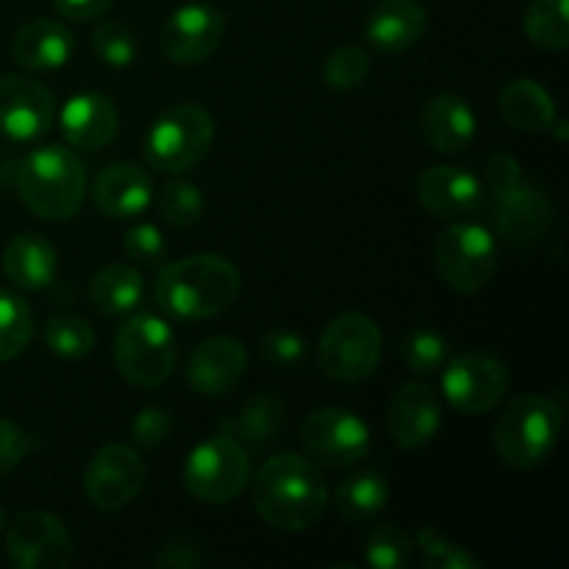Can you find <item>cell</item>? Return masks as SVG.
<instances>
[{
  "mask_svg": "<svg viewBox=\"0 0 569 569\" xmlns=\"http://www.w3.org/2000/svg\"><path fill=\"white\" fill-rule=\"evenodd\" d=\"M156 565L172 569H192L203 565V559H200V553L192 545H167L159 559H156Z\"/></svg>",
  "mask_w": 569,
  "mask_h": 569,
  "instance_id": "cell-45",
  "label": "cell"
},
{
  "mask_svg": "<svg viewBox=\"0 0 569 569\" xmlns=\"http://www.w3.org/2000/svg\"><path fill=\"white\" fill-rule=\"evenodd\" d=\"M306 353H309L306 339L298 331H289V328H272L261 339V356L276 370H292L306 359Z\"/></svg>",
  "mask_w": 569,
  "mask_h": 569,
  "instance_id": "cell-40",
  "label": "cell"
},
{
  "mask_svg": "<svg viewBox=\"0 0 569 569\" xmlns=\"http://www.w3.org/2000/svg\"><path fill=\"white\" fill-rule=\"evenodd\" d=\"M6 553L17 569H67L76 545L59 517L26 511L6 531Z\"/></svg>",
  "mask_w": 569,
  "mask_h": 569,
  "instance_id": "cell-13",
  "label": "cell"
},
{
  "mask_svg": "<svg viewBox=\"0 0 569 569\" xmlns=\"http://www.w3.org/2000/svg\"><path fill=\"white\" fill-rule=\"evenodd\" d=\"M44 345L61 359H87L94 350V328L78 315H56L44 326Z\"/></svg>",
  "mask_w": 569,
  "mask_h": 569,
  "instance_id": "cell-32",
  "label": "cell"
},
{
  "mask_svg": "<svg viewBox=\"0 0 569 569\" xmlns=\"http://www.w3.org/2000/svg\"><path fill=\"white\" fill-rule=\"evenodd\" d=\"M144 478L148 470L137 450L128 445H106L89 459L83 472V492L94 509L111 515L137 500Z\"/></svg>",
  "mask_w": 569,
  "mask_h": 569,
  "instance_id": "cell-12",
  "label": "cell"
},
{
  "mask_svg": "<svg viewBox=\"0 0 569 569\" xmlns=\"http://www.w3.org/2000/svg\"><path fill=\"white\" fill-rule=\"evenodd\" d=\"M56 11L72 22H94L109 11L111 0H53Z\"/></svg>",
  "mask_w": 569,
  "mask_h": 569,
  "instance_id": "cell-44",
  "label": "cell"
},
{
  "mask_svg": "<svg viewBox=\"0 0 569 569\" xmlns=\"http://www.w3.org/2000/svg\"><path fill=\"white\" fill-rule=\"evenodd\" d=\"M159 211L172 228H189L203 214V194L189 181H170L159 192Z\"/></svg>",
  "mask_w": 569,
  "mask_h": 569,
  "instance_id": "cell-35",
  "label": "cell"
},
{
  "mask_svg": "<svg viewBox=\"0 0 569 569\" xmlns=\"http://www.w3.org/2000/svg\"><path fill=\"white\" fill-rule=\"evenodd\" d=\"M17 192L42 220H72L87 198V167L70 148L44 144L17 164Z\"/></svg>",
  "mask_w": 569,
  "mask_h": 569,
  "instance_id": "cell-3",
  "label": "cell"
},
{
  "mask_svg": "<svg viewBox=\"0 0 569 569\" xmlns=\"http://www.w3.org/2000/svg\"><path fill=\"white\" fill-rule=\"evenodd\" d=\"M420 126L428 148H433L437 153L453 156L470 148V142L476 139L478 122L476 111L461 94L442 92L428 100L426 109H422Z\"/></svg>",
  "mask_w": 569,
  "mask_h": 569,
  "instance_id": "cell-23",
  "label": "cell"
},
{
  "mask_svg": "<svg viewBox=\"0 0 569 569\" xmlns=\"http://www.w3.org/2000/svg\"><path fill=\"white\" fill-rule=\"evenodd\" d=\"M565 411L542 395H522L511 400L495 422V450L515 470H533L559 445Z\"/></svg>",
  "mask_w": 569,
  "mask_h": 569,
  "instance_id": "cell-4",
  "label": "cell"
},
{
  "mask_svg": "<svg viewBox=\"0 0 569 569\" xmlns=\"http://www.w3.org/2000/svg\"><path fill=\"white\" fill-rule=\"evenodd\" d=\"M367 76H370V53L359 44L337 48L326 59V67H322V78L337 92H350V89L361 87Z\"/></svg>",
  "mask_w": 569,
  "mask_h": 569,
  "instance_id": "cell-34",
  "label": "cell"
},
{
  "mask_svg": "<svg viewBox=\"0 0 569 569\" xmlns=\"http://www.w3.org/2000/svg\"><path fill=\"white\" fill-rule=\"evenodd\" d=\"M569 0H531L526 11V26L528 39L542 50H567L569 44V14H567Z\"/></svg>",
  "mask_w": 569,
  "mask_h": 569,
  "instance_id": "cell-30",
  "label": "cell"
},
{
  "mask_svg": "<svg viewBox=\"0 0 569 569\" xmlns=\"http://www.w3.org/2000/svg\"><path fill=\"white\" fill-rule=\"evenodd\" d=\"M283 428H287V406L270 392L253 395L237 415H228L220 420L222 437L239 442L248 453L278 442Z\"/></svg>",
  "mask_w": 569,
  "mask_h": 569,
  "instance_id": "cell-25",
  "label": "cell"
},
{
  "mask_svg": "<svg viewBox=\"0 0 569 569\" xmlns=\"http://www.w3.org/2000/svg\"><path fill=\"white\" fill-rule=\"evenodd\" d=\"M59 126L67 142L72 148H81L94 153L114 142L120 131V111L114 100L100 92H81L72 94L59 111Z\"/></svg>",
  "mask_w": 569,
  "mask_h": 569,
  "instance_id": "cell-20",
  "label": "cell"
},
{
  "mask_svg": "<svg viewBox=\"0 0 569 569\" xmlns=\"http://www.w3.org/2000/svg\"><path fill=\"white\" fill-rule=\"evenodd\" d=\"M250 481V453L228 437L200 442L183 465V487L206 506H226L244 492Z\"/></svg>",
  "mask_w": 569,
  "mask_h": 569,
  "instance_id": "cell-8",
  "label": "cell"
},
{
  "mask_svg": "<svg viewBox=\"0 0 569 569\" xmlns=\"http://www.w3.org/2000/svg\"><path fill=\"white\" fill-rule=\"evenodd\" d=\"M72 50H76L72 31L64 22L50 20V17L26 22L11 42V56H14L17 64L37 72L64 67L72 59Z\"/></svg>",
  "mask_w": 569,
  "mask_h": 569,
  "instance_id": "cell-24",
  "label": "cell"
},
{
  "mask_svg": "<svg viewBox=\"0 0 569 569\" xmlns=\"http://www.w3.org/2000/svg\"><path fill=\"white\" fill-rule=\"evenodd\" d=\"M120 376L139 389H159L176 372V333L161 317L133 315L114 333Z\"/></svg>",
  "mask_w": 569,
  "mask_h": 569,
  "instance_id": "cell-6",
  "label": "cell"
},
{
  "mask_svg": "<svg viewBox=\"0 0 569 569\" xmlns=\"http://www.w3.org/2000/svg\"><path fill=\"white\" fill-rule=\"evenodd\" d=\"M144 298L142 272L128 264H109L89 281V303L106 317H120L139 309Z\"/></svg>",
  "mask_w": 569,
  "mask_h": 569,
  "instance_id": "cell-28",
  "label": "cell"
},
{
  "mask_svg": "<svg viewBox=\"0 0 569 569\" xmlns=\"http://www.w3.org/2000/svg\"><path fill=\"white\" fill-rule=\"evenodd\" d=\"M492 206L498 237L509 248H533L553 226V203L545 189L528 178L492 194Z\"/></svg>",
  "mask_w": 569,
  "mask_h": 569,
  "instance_id": "cell-16",
  "label": "cell"
},
{
  "mask_svg": "<svg viewBox=\"0 0 569 569\" xmlns=\"http://www.w3.org/2000/svg\"><path fill=\"white\" fill-rule=\"evenodd\" d=\"M383 333L372 317L348 311L331 320L320 337V367L339 383H359L378 370Z\"/></svg>",
  "mask_w": 569,
  "mask_h": 569,
  "instance_id": "cell-7",
  "label": "cell"
},
{
  "mask_svg": "<svg viewBox=\"0 0 569 569\" xmlns=\"http://www.w3.org/2000/svg\"><path fill=\"white\" fill-rule=\"evenodd\" d=\"M417 548L422 550V561L428 569H481V561L467 553L461 545L450 542L437 528L417 531Z\"/></svg>",
  "mask_w": 569,
  "mask_h": 569,
  "instance_id": "cell-37",
  "label": "cell"
},
{
  "mask_svg": "<svg viewBox=\"0 0 569 569\" xmlns=\"http://www.w3.org/2000/svg\"><path fill=\"white\" fill-rule=\"evenodd\" d=\"M389 481L376 470L356 472L337 487V511L342 520L365 522L389 503Z\"/></svg>",
  "mask_w": 569,
  "mask_h": 569,
  "instance_id": "cell-29",
  "label": "cell"
},
{
  "mask_svg": "<svg viewBox=\"0 0 569 569\" xmlns=\"http://www.w3.org/2000/svg\"><path fill=\"white\" fill-rule=\"evenodd\" d=\"M94 209L111 220L142 214L153 200V178L144 167L120 161L109 164L92 183Z\"/></svg>",
  "mask_w": 569,
  "mask_h": 569,
  "instance_id": "cell-21",
  "label": "cell"
},
{
  "mask_svg": "<svg viewBox=\"0 0 569 569\" xmlns=\"http://www.w3.org/2000/svg\"><path fill=\"white\" fill-rule=\"evenodd\" d=\"M500 114L515 131L539 133L553 126L556 103L553 94L533 78H517L506 83L500 92Z\"/></svg>",
  "mask_w": 569,
  "mask_h": 569,
  "instance_id": "cell-27",
  "label": "cell"
},
{
  "mask_svg": "<svg viewBox=\"0 0 569 569\" xmlns=\"http://www.w3.org/2000/svg\"><path fill=\"white\" fill-rule=\"evenodd\" d=\"M387 428L395 445H400L403 450L428 445L442 428L439 395L428 383H406V387H400L387 409Z\"/></svg>",
  "mask_w": 569,
  "mask_h": 569,
  "instance_id": "cell-19",
  "label": "cell"
},
{
  "mask_svg": "<svg viewBox=\"0 0 569 569\" xmlns=\"http://www.w3.org/2000/svg\"><path fill=\"white\" fill-rule=\"evenodd\" d=\"M226 37V14L209 3H187L170 14L161 28V53L172 64H203L217 53Z\"/></svg>",
  "mask_w": 569,
  "mask_h": 569,
  "instance_id": "cell-15",
  "label": "cell"
},
{
  "mask_svg": "<svg viewBox=\"0 0 569 569\" xmlns=\"http://www.w3.org/2000/svg\"><path fill=\"white\" fill-rule=\"evenodd\" d=\"M253 503L267 526L289 533L309 531L328 509V483L303 456H272L253 481Z\"/></svg>",
  "mask_w": 569,
  "mask_h": 569,
  "instance_id": "cell-2",
  "label": "cell"
},
{
  "mask_svg": "<svg viewBox=\"0 0 569 569\" xmlns=\"http://www.w3.org/2000/svg\"><path fill=\"white\" fill-rule=\"evenodd\" d=\"M56 98L28 76H0V133L11 142H37L53 128Z\"/></svg>",
  "mask_w": 569,
  "mask_h": 569,
  "instance_id": "cell-14",
  "label": "cell"
},
{
  "mask_svg": "<svg viewBox=\"0 0 569 569\" xmlns=\"http://www.w3.org/2000/svg\"><path fill=\"white\" fill-rule=\"evenodd\" d=\"M242 292L237 264L220 253H194L161 267L156 303L178 322H200L231 309Z\"/></svg>",
  "mask_w": 569,
  "mask_h": 569,
  "instance_id": "cell-1",
  "label": "cell"
},
{
  "mask_svg": "<svg viewBox=\"0 0 569 569\" xmlns=\"http://www.w3.org/2000/svg\"><path fill=\"white\" fill-rule=\"evenodd\" d=\"M306 453L322 467L348 470L367 459L372 448L370 426L348 409H317L300 426Z\"/></svg>",
  "mask_w": 569,
  "mask_h": 569,
  "instance_id": "cell-10",
  "label": "cell"
},
{
  "mask_svg": "<svg viewBox=\"0 0 569 569\" xmlns=\"http://www.w3.org/2000/svg\"><path fill=\"white\" fill-rule=\"evenodd\" d=\"M400 356H403V365L409 370L428 376V372L442 370L445 359H448V342H445L442 333L431 331V328H417V331L406 333Z\"/></svg>",
  "mask_w": 569,
  "mask_h": 569,
  "instance_id": "cell-36",
  "label": "cell"
},
{
  "mask_svg": "<svg viewBox=\"0 0 569 569\" xmlns=\"http://www.w3.org/2000/svg\"><path fill=\"white\" fill-rule=\"evenodd\" d=\"M417 198L422 209L439 220H459L483 209L487 189L472 172L459 167H428L417 178Z\"/></svg>",
  "mask_w": 569,
  "mask_h": 569,
  "instance_id": "cell-18",
  "label": "cell"
},
{
  "mask_svg": "<svg viewBox=\"0 0 569 569\" xmlns=\"http://www.w3.org/2000/svg\"><path fill=\"white\" fill-rule=\"evenodd\" d=\"M3 526H6V517H3V509H0V531H3Z\"/></svg>",
  "mask_w": 569,
  "mask_h": 569,
  "instance_id": "cell-46",
  "label": "cell"
},
{
  "mask_svg": "<svg viewBox=\"0 0 569 569\" xmlns=\"http://www.w3.org/2000/svg\"><path fill=\"white\" fill-rule=\"evenodd\" d=\"M33 448H37V437L22 431L17 422L0 417V476L20 467Z\"/></svg>",
  "mask_w": 569,
  "mask_h": 569,
  "instance_id": "cell-42",
  "label": "cell"
},
{
  "mask_svg": "<svg viewBox=\"0 0 569 569\" xmlns=\"http://www.w3.org/2000/svg\"><path fill=\"white\" fill-rule=\"evenodd\" d=\"M428 26V14L417 0H378L365 20V39L378 53H403L415 48Z\"/></svg>",
  "mask_w": 569,
  "mask_h": 569,
  "instance_id": "cell-22",
  "label": "cell"
},
{
  "mask_svg": "<svg viewBox=\"0 0 569 569\" xmlns=\"http://www.w3.org/2000/svg\"><path fill=\"white\" fill-rule=\"evenodd\" d=\"M433 264L453 292H481L498 270V242L483 226L456 222L437 239Z\"/></svg>",
  "mask_w": 569,
  "mask_h": 569,
  "instance_id": "cell-9",
  "label": "cell"
},
{
  "mask_svg": "<svg viewBox=\"0 0 569 569\" xmlns=\"http://www.w3.org/2000/svg\"><path fill=\"white\" fill-rule=\"evenodd\" d=\"M172 431V417L167 409H159V406H144L131 422V439L137 448L153 450L159 448L161 442H167Z\"/></svg>",
  "mask_w": 569,
  "mask_h": 569,
  "instance_id": "cell-41",
  "label": "cell"
},
{
  "mask_svg": "<svg viewBox=\"0 0 569 569\" xmlns=\"http://www.w3.org/2000/svg\"><path fill=\"white\" fill-rule=\"evenodd\" d=\"M509 387L511 372L506 361L481 350L456 356L442 372V392L448 403L470 417L498 409L509 395Z\"/></svg>",
  "mask_w": 569,
  "mask_h": 569,
  "instance_id": "cell-11",
  "label": "cell"
},
{
  "mask_svg": "<svg viewBox=\"0 0 569 569\" xmlns=\"http://www.w3.org/2000/svg\"><path fill=\"white\" fill-rule=\"evenodd\" d=\"M59 256L56 248L39 233H17L3 250V272L17 289L37 292L56 278Z\"/></svg>",
  "mask_w": 569,
  "mask_h": 569,
  "instance_id": "cell-26",
  "label": "cell"
},
{
  "mask_svg": "<svg viewBox=\"0 0 569 569\" xmlns=\"http://www.w3.org/2000/svg\"><path fill=\"white\" fill-rule=\"evenodd\" d=\"M92 50L103 64L128 67L139 53L137 37L122 22H100L92 33Z\"/></svg>",
  "mask_w": 569,
  "mask_h": 569,
  "instance_id": "cell-38",
  "label": "cell"
},
{
  "mask_svg": "<svg viewBox=\"0 0 569 569\" xmlns=\"http://www.w3.org/2000/svg\"><path fill=\"white\" fill-rule=\"evenodd\" d=\"M214 133V117L203 106H172L150 126L144 137V159L153 170L181 176L209 156Z\"/></svg>",
  "mask_w": 569,
  "mask_h": 569,
  "instance_id": "cell-5",
  "label": "cell"
},
{
  "mask_svg": "<svg viewBox=\"0 0 569 569\" xmlns=\"http://www.w3.org/2000/svg\"><path fill=\"white\" fill-rule=\"evenodd\" d=\"M128 259L139 267H164L167 264V242L161 231L150 222H137L126 231L122 239Z\"/></svg>",
  "mask_w": 569,
  "mask_h": 569,
  "instance_id": "cell-39",
  "label": "cell"
},
{
  "mask_svg": "<svg viewBox=\"0 0 569 569\" xmlns=\"http://www.w3.org/2000/svg\"><path fill=\"white\" fill-rule=\"evenodd\" d=\"M248 372V350L233 337L203 339L189 353L183 378L203 398H226Z\"/></svg>",
  "mask_w": 569,
  "mask_h": 569,
  "instance_id": "cell-17",
  "label": "cell"
},
{
  "mask_svg": "<svg viewBox=\"0 0 569 569\" xmlns=\"http://www.w3.org/2000/svg\"><path fill=\"white\" fill-rule=\"evenodd\" d=\"M365 561L378 569H409L415 565V539L398 526L372 528L365 545Z\"/></svg>",
  "mask_w": 569,
  "mask_h": 569,
  "instance_id": "cell-33",
  "label": "cell"
},
{
  "mask_svg": "<svg viewBox=\"0 0 569 569\" xmlns=\"http://www.w3.org/2000/svg\"><path fill=\"white\" fill-rule=\"evenodd\" d=\"M33 311L26 298L0 289V361H11L31 345Z\"/></svg>",
  "mask_w": 569,
  "mask_h": 569,
  "instance_id": "cell-31",
  "label": "cell"
},
{
  "mask_svg": "<svg viewBox=\"0 0 569 569\" xmlns=\"http://www.w3.org/2000/svg\"><path fill=\"white\" fill-rule=\"evenodd\" d=\"M520 178H526V176H522V167H520V161L515 159V156H509V153L489 156V161H487V189H489V194H498V192H503V189L515 187Z\"/></svg>",
  "mask_w": 569,
  "mask_h": 569,
  "instance_id": "cell-43",
  "label": "cell"
}]
</instances>
